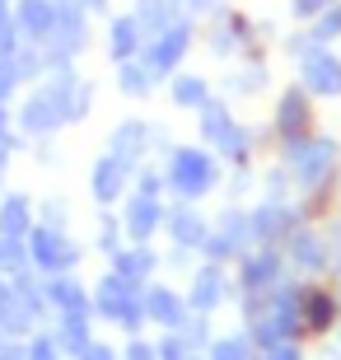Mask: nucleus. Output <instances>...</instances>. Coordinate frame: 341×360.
<instances>
[{
  "label": "nucleus",
  "mask_w": 341,
  "mask_h": 360,
  "mask_svg": "<svg viewBox=\"0 0 341 360\" xmlns=\"http://www.w3.org/2000/svg\"><path fill=\"white\" fill-rule=\"evenodd\" d=\"M136 24H141L145 38H159L164 28L178 24V19H173V0H141V5H136Z\"/></svg>",
  "instance_id": "nucleus-18"
},
{
  "label": "nucleus",
  "mask_w": 341,
  "mask_h": 360,
  "mask_svg": "<svg viewBox=\"0 0 341 360\" xmlns=\"http://www.w3.org/2000/svg\"><path fill=\"white\" fill-rule=\"evenodd\" d=\"M276 127H281L285 136H295V141H300V131L309 127V122H304V94L300 89H290L285 98H281V108H276Z\"/></svg>",
  "instance_id": "nucleus-22"
},
{
  "label": "nucleus",
  "mask_w": 341,
  "mask_h": 360,
  "mask_svg": "<svg viewBox=\"0 0 341 360\" xmlns=\"http://www.w3.org/2000/svg\"><path fill=\"white\" fill-rule=\"evenodd\" d=\"M337 33H341V5H337V10H328L323 19H318L314 38H318V42H328V38H337Z\"/></svg>",
  "instance_id": "nucleus-31"
},
{
  "label": "nucleus",
  "mask_w": 341,
  "mask_h": 360,
  "mask_svg": "<svg viewBox=\"0 0 341 360\" xmlns=\"http://www.w3.org/2000/svg\"><path fill=\"white\" fill-rule=\"evenodd\" d=\"M0 347H5V333H0Z\"/></svg>",
  "instance_id": "nucleus-42"
},
{
  "label": "nucleus",
  "mask_w": 341,
  "mask_h": 360,
  "mask_svg": "<svg viewBox=\"0 0 341 360\" xmlns=\"http://www.w3.org/2000/svg\"><path fill=\"white\" fill-rule=\"evenodd\" d=\"M169 229H173V239L183 243V248H197V243H206V225H201V215L192 211V206L173 211V215H169Z\"/></svg>",
  "instance_id": "nucleus-20"
},
{
  "label": "nucleus",
  "mask_w": 341,
  "mask_h": 360,
  "mask_svg": "<svg viewBox=\"0 0 341 360\" xmlns=\"http://www.w3.org/2000/svg\"><path fill=\"white\" fill-rule=\"evenodd\" d=\"M266 360H300V351L290 347V342H281V347H271V351H266Z\"/></svg>",
  "instance_id": "nucleus-37"
},
{
  "label": "nucleus",
  "mask_w": 341,
  "mask_h": 360,
  "mask_svg": "<svg viewBox=\"0 0 341 360\" xmlns=\"http://www.w3.org/2000/svg\"><path fill=\"white\" fill-rule=\"evenodd\" d=\"M112 271H117L122 281H131L136 290H141V281L155 271V253H150L145 243H136L131 253H112Z\"/></svg>",
  "instance_id": "nucleus-17"
},
{
  "label": "nucleus",
  "mask_w": 341,
  "mask_h": 360,
  "mask_svg": "<svg viewBox=\"0 0 341 360\" xmlns=\"http://www.w3.org/2000/svg\"><path fill=\"white\" fill-rule=\"evenodd\" d=\"M332 160H337V146L332 141H323V136H300L295 141V174H300V183H318V178L332 169Z\"/></svg>",
  "instance_id": "nucleus-9"
},
{
  "label": "nucleus",
  "mask_w": 341,
  "mask_h": 360,
  "mask_svg": "<svg viewBox=\"0 0 341 360\" xmlns=\"http://www.w3.org/2000/svg\"><path fill=\"white\" fill-rule=\"evenodd\" d=\"M38 225L33 220V201L24 192H10L0 201V239H28V229Z\"/></svg>",
  "instance_id": "nucleus-14"
},
{
  "label": "nucleus",
  "mask_w": 341,
  "mask_h": 360,
  "mask_svg": "<svg viewBox=\"0 0 341 360\" xmlns=\"http://www.w3.org/2000/svg\"><path fill=\"white\" fill-rule=\"evenodd\" d=\"M276 281V253H257L243 262V290H262V285H271Z\"/></svg>",
  "instance_id": "nucleus-24"
},
{
  "label": "nucleus",
  "mask_w": 341,
  "mask_h": 360,
  "mask_svg": "<svg viewBox=\"0 0 341 360\" xmlns=\"http://www.w3.org/2000/svg\"><path fill=\"white\" fill-rule=\"evenodd\" d=\"M173 103L178 108H201L206 103V80H197V75H178V80H173Z\"/></svg>",
  "instance_id": "nucleus-26"
},
{
  "label": "nucleus",
  "mask_w": 341,
  "mask_h": 360,
  "mask_svg": "<svg viewBox=\"0 0 341 360\" xmlns=\"http://www.w3.org/2000/svg\"><path fill=\"white\" fill-rule=\"evenodd\" d=\"M47 309H56L61 319H89L94 314V300L84 295V285H79L75 276H47Z\"/></svg>",
  "instance_id": "nucleus-7"
},
{
  "label": "nucleus",
  "mask_w": 341,
  "mask_h": 360,
  "mask_svg": "<svg viewBox=\"0 0 341 360\" xmlns=\"http://www.w3.org/2000/svg\"><path fill=\"white\" fill-rule=\"evenodd\" d=\"M14 14V28H19V38L24 42H47V33H52L56 24V0H14L10 5Z\"/></svg>",
  "instance_id": "nucleus-6"
},
{
  "label": "nucleus",
  "mask_w": 341,
  "mask_h": 360,
  "mask_svg": "<svg viewBox=\"0 0 341 360\" xmlns=\"http://www.w3.org/2000/svg\"><path fill=\"white\" fill-rule=\"evenodd\" d=\"M206 360H248V342H238V337H220V342L210 347Z\"/></svg>",
  "instance_id": "nucleus-27"
},
{
  "label": "nucleus",
  "mask_w": 341,
  "mask_h": 360,
  "mask_svg": "<svg viewBox=\"0 0 341 360\" xmlns=\"http://www.w3.org/2000/svg\"><path fill=\"white\" fill-rule=\"evenodd\" d=\"M141 304H145V319H155L159 328H169V333H178L187 323V304L173 290H164V285H150V290L141 295Z\"/></svg>",
  "instance_id": "nucleus-12"
},
{
  "label": "nucleus",
  "mask_w": 341,
  "mask_h": 360,
  "mask_svg": "<svg viewBox=\"0 0 341 360\" xmlns=\"http://www.w3.org/2000/svg\"><path fill=\"white\" fill-rule=\"evenodd\" d=\"M122 229H117V220H112V215H108L103 225H98V248H103V253H122V239H117Z\"/></svg>",
  "instance_id": "nucleus-30"
},
{
  "label": "nucleus",
  "mask_w": 341,
  "mask_h": 360,
  "mask_svg": "<svg viewBox=\"0 0 341 360\" xmlns=\"http://www.w3.org/2000/svg\"><path fill=\"white\" fill-rule=\"evenodd\" d=\"M155 356H159V360H192V351H187L183 333H169V337L155 347Z\"/></svg>",
  "instance_id": "nucleus-28"
},
{
  "label": "nucleus",
  "mask_w": 341,
  "mask_h": 360,
  "mask_svg": "<svg viewBox=\"0 0 341 360\" xmlns=\"http://www.w3.org/2000/svg\"><path fill=\"white\" fill-rule=\"evenodd\" d=\"M75 89H79L75 66L47 70V80L28 94L24 108H19V131L42 141V136H56L61 127H70V98H75Z\"/></svg>",
  "instance_id": "nucleus-1"
},
{
  "label": "nucleus",
  "mask_w": 341,
  "mask_h": 360,
  "mask_svg": "<svg viewBox=\"0 0 341 360\" xmlns=\"http://www.w3.org/2000/svg\"><path fill=\"white\" fill-rule=\"evenodd\" d=\"M192 360H197V356H192Z\"/></svg>",
  "instance_id": "nucleus-43"
},
{
  "label": "nucleus",
  "mask_w": 341,
  "mask_h": 360,
  "mask_svg": "<svg viewBox=\"0 0 341 360\" xmlns=\"http://www.w3.org/2000/svg\"><path fill=\"white\" fill-rule=\"evenodd\" d=\"M187 47H192V24H183V19H178V24L164 28L159 38H150V47H145L141 61L150 66V75L159 80V75H169V70L187 56Z\"/></svg>",
  "instance_id": "nucleus-5"
},
{
  "label": "nucleus",
  "mask_w": 341,
  "mask_h": 360,
  "mask_svg": "<svg viewBox=\"0 0 341 360\" xmlns=\"http://www.w3.org/2000/svg\"><path fill=\"white\" fill-rule=\"evenodd\" d=\"M117 84H122V94L145 98V94H150V84H155V75H150V66H145V61H122V66H117Z\"/></svg>",
  "instance_id": "nucleus-23"
},
{
  "label": "nucleus",
  "mask_w": 341,
  "mask_h": 360,
  "mask_svg": "<svg viewBox=\"0 0 341 360\" xmlns=\"http://www.w3.org/2000/svg\"><path fill=\"white\" fill-rule=\"evenodd\" d=\"M84 14H108V0H75Z\"/></svg>",
  "instance_id": "nucleus-39"
},
{
  "label": "nucleus",
  "mask_w": 341,
  "mask_h": 360,
  "mask_svg": "<svg viewBox=\"0 0 341 360\" xmlns=\"http://www.w3.org/2000/svg\"><path fill=\"white\" fill-rule=\"evenodd\" d=\"M10 136H14L10 131V112H5V103H0V141H10Z\"/></svg>",
  "instance_id": "nucleus-40"
},
{
  "label": "nucleus",
  "mask_w": 341,
  "mask_h": 360,
  "mask_svg": "<svg viewBox=\"0 0 341 360\" xmlns=\"http://www.w3.org/2000/svg\"><path fill=\"white\" fill-rule=\"evenodd\" d=\"M323 5H332V0H295V14H304V19H309V14L323 10Z\"/></svg>",
  "instance_id": "nucleus-38"
},
{
  "label": "nucleus",
  "mask_w": 341,
  "mask_h": 360,
  "mask_svg": "<svg viewBox=\"0 0 341 360\" xmlns=\"http://www.w3.org/2000/svg\"><path fill=\"white\" fill-rule=\"evenodd\" d=\"M19 89V75H14L10 61H0V103H10V94Z\"/></svg>",
  "instance_id": "nucleus-34"
},
{
  "label": "nucleus",
  "mask_w": 341,
  "mask_h": 360,
  "mask_svg": "<svg viewBox=\"0 0 341 360\" xmlns=\"http://www.w3.org/2000/svg\"><path fill=\"white\" fill-rule=\"evenodd\" d=\"M19 42H24V38H19V28H14V14H10V19H0V61H10V56L19 52Z\"/></svg>",
  "instance_id": "nucleus-29"
},
{
  "label": "nucleus",
  "mask_w": 341,
  "mask_h": 360,
  "mask_svg": "<svg viewBox=\"0 0 341 360\" xmlns=\"http://www.w3.org/2000/svg\"><path fill=\"white\" fill-rule=\"evenodd\" d=\"M56 351L61 356H79V351L89 347V319H61V328H56Z\"/></svg>",
  "instance_id": "nucleus-21"
},
{
  "label": "nucleus",
  "mask_w": 341,
  "mask_h": 360,
  "mask_svg": "<svg viewBox=\"0 0 341 360\" xmlns=\"http://www.w3.org/2000/svg\"><path fill=\"white\" fill-rule=\"evenodd\" d=\"M42 225H52V229H66V206H61V201H52V206L42 211Z\"/></svg>",
  "instance_id": "nucleus-35"
},
{
  "label": "nucleus",
  "mask_w": 341,
  "mask_h": 360,
  "mask_svg": "<svg viewBox=\"0 0 341 360\" xmlns=\"http://www.w3.org/2000/svg\"><path fill=\"white\" fill-rule=\"evenodd\" d=\"M24 360H61V351H56L52 337H38L33 347H24Z\"/></svg>",
  "instance_id": "nucleus-32"
},
{
  "label": "nucleus",
  "mask_w": 341,
  "mask_h": 360,
  "mask_svg": "<svg viewBox=\"0 0 341 360\" xmlns=\"http://www.w3.org/2000/svg\"><path fill=\"white\" fill-rule=\"evenodd\" d=\"M337 360H341V356H337Z\"/></svg>",
  "instance_id": "nucleus-45"
},
{
  "label": "nucleus",
  "mask_w": 341,
  "mask_h": 360,
  "mask_svg": "<svg viewBox=\"0 0 341 360\" xmlns=\"http://www.w3.org/2000/svg\"><path fill=\"white\" fill-rule=\"evenodd\" d=\"M304 84H309L314 94L337 98L341 94V61L332 52H323V47H314V52L304 56Z\"/></svg>",
  "instance_id": "nucleus-10"
},
{
  "label": "nucleus",
  "mask_w": 341,
  "mask_h": 360,
  "mask_svg": "<svg viewBox=\"0 0 341 360\" xmlns=\"http://www.w3.org/2000/svg\"><path fill=\"white\" fill-rule=\"evenodd\" d=\"M24 267H28V243L0 239V276H24Z\"/></svg>",
  "instance_id": "nucleus-25"
},
{
  "label": "nucleus",
  "mask_w": 341,
  "mask_h": 360,
  "mask_svg": "<svg viewBox=\"0 0 341 360\" xmlns=\"http://www.w3.org/2000/svg\"><path fill=\"white\" fill-rule=\"evenodd\" d=\"M295 314H300V328L323 333V328L332 323V300L323 290H304V295H295Z\"/></svg>",
  "instance_id": "nucleus-16"
},
{
  "label": "nucleus",
  "mask_w": 341,
  "mask_h": 360,
  "mask_svg": "<svg viewBox=\"0 0 341 360\" xmlns=\"http://www.w3.org/2000/svg\"><path fill=\"white\" fill-rule=\"evenodd\" d=\"M94 314H103V319H112V323H122V328H131V333H136L141 319H145L141 290L112 271V276H103V281H98V290H94Z\"/></svg>",
  "instance_id": "nucleus-3"
},
{
  "label": "nucleus",
  "mask_w": 341,
  "mask_h": 360,
  "mask_svg": "<svg viewBox=\"0 0 341 360\" xmlns=\"http://www.w3.org/2000/svg\"><path fill=\"white\" fill-rule=\"evenodd\" d=\"M164 183L173 192H183L187 201H197L215 183V160H210L206 150H173V164H169V174H164Z\"/></svg>",
  "instance_id": "nucleus-4"
},
{
  "label": "nucleus",
  "mask_w": 341,
  "mask_h": 360,
  "mask_svg": "<svg viewBox=\"0 0 341 360\" xmlns=\"http://www.w3.org/2000/svg\"><path fill=\"white\" fill-rule=\"evenodd\" d=\"M145 52V33L141 24H136V14H117L112 24H108V56L112 61H136V56Z\"/></svg>",
  "instance_id": "nucleus-11"
},
{
  "label": "nucleus",
  "mask_w": 341,
  "mask_h": 360,
  "mask_svg": "<svg viewBox=\"0 0 341 360\" xmlns=\"http://www.w3.org/2000/svg\"><path fill=\"white\" fill-rule=\"evenodd\" d=\"M24 243H28V262H33V267H38L42 276H66V271L79 262V248L66 239V229L33 225Z\"/></svg>",
  "instance_id": "nucleus-2"
},
{
  "label": "nucleus",
  "mask_w": 341,
  "mask_h": 360,
  "mask_svg": "<svg viewBox=\"0 0 341 360\" xmlns=\"http://www.w3.org/2000/svg\"><path fill=\"white\" fill-rule=\"evenodd\" d=\"M187 5H192V10H206V5H210V0H187Z\"/></svg>",
  "instance_id": "nucleus-41"
},
{
  "label": "nucleus",
  "mask_w": 341,
  "mask_h": 360,
  "mask_svg": "<svg viewBox=\"0 0 341 360\" xmlns=\"http://www.w3.org/2000/svg\"><path fill=\"white\" fill-rule=\"evenodd\" d=\"M10 5H14V0H10Z\"/></svg>",
  "instance_id": "nucleus-44"
},
{
  "label": "nucleus",
  "mask_w": 341,
  "mask_h": 360,
  "mask_svg": "<svg viewBox=\"0 0 341 360\" xmlns=\"http://www.w3.org/2000/svg\"><path fill=\"white\" fill-rule=\"evenodd\" d=\"M75 360H117V356H112V347H103V342H89Z\"/></svg>",
  "instance_id": "nucleus-36"
},
{
  "label": "nucleus",
  "mask_w": 341,
  "mask_h": 360,
  "mask_svg": "<svg viewBox=\"0 0 341 360\" xmlns=\"http://www.w3.org/2000/svg\"><path fill=\"white\" fill-rule=\"evenodd\" d=\"M136 164L117 160L112 150H108L103 160L94 164V174H89V187H94V201H103V206H112V201H122V192H127V178H131Z\"/></svg>",
  "instance_id": "nucleus-8"
},
{
  "label": "nucleus",
  "mask_w": 341,
  "mask_h": 360,
  "mask_svg": "<svg viewBox=\"0 0 341 360\" xmlns=\"http://www.w3.org/2000/svg\"><path fill=\"white\" fill-rule=\"evenodd\" d=\"M300 267H323V243H309V234L300 239Z\"/></svg>",
  "instance_id": "nucleus-33"
},
{
  "label": "nucleus",
  "mask_w": 341,
  "mask_h": 360,
  "mask_svg": "<svg viewBox=\"0 0 341 360\" xmlns=\"http://www.w3.org/2000/svg\"><path fill=\"white\" fill-rule=\"evenodd\" d=\"M220 295H224L220 267H201L197 271V285H192V309H197V314H210V309L220 304Z\"/></svg>",
  "instance_id": "nucleus-19"
},
{
  "label": "nucleus",
  "mask_w": 341,
  "mask_h": 360,
  "mask_svg": "<svg viewBox=\"0 0 341 360\" xmlns=\"http://www.w3.org/2000/svg\"><path fill=\"white\" fill-rule=\"evenodd\" d=\"M159 225H164V206H159L155 197H131L127 201V234H131V243H150Z\"/></svg>",
  "instance_id": "nucleus-13"
},
{
  "label": "nucleus",
  "mask_w": 341,
  "mask_h": 360,
  "mask_svg": "<svg viewBox=\"0 0 341 360\" xmlns=\"http://www.w3.org/2000/svg\"><path fill=\"white\" fill-rule=\"evenodd\" d=\"M145 146H150V127H145V122H122L117 131H112V155L127 160V164L141 160Z\"/></svg>",
  "instance_id": "nucleus-15"
}]
</instances>
